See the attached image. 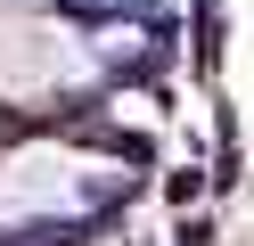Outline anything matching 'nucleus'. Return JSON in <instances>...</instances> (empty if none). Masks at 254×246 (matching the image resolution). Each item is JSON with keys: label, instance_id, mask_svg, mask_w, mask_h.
Instances as JSON below:
<instances>
[{"label": "nucleus", "instance_id": "nucleus-2", "mask_svg": "<svg viewBox=\"0 0 254 246\" xmlns=\"http://www.w3.org/2000/svg\"><path fill=\"white\" fill-rule=\"evenodd\" d=\"M82 172L90 164L66 156V148H25V156L0 164V213H66V205H82V189H90Z\"/></svg>", "mask_w": 254, "mask_h": 246}, {"label": "nucleus", "instance_id": "nucleus-1", "mask_svg": "<svg viewBox=\"0 0 254 246\" xmlns=\"http://www.w3.org/2000/svg\"><path fill=\"white\" fill-rule=\"evenodd\" d=\"M90 82V49L50 16H0V98H50Z\"/></svg>", "mask_w": 254, "mask_h": 246}]
</instances>
